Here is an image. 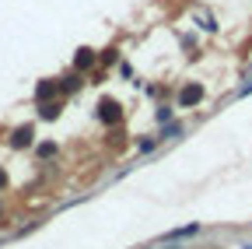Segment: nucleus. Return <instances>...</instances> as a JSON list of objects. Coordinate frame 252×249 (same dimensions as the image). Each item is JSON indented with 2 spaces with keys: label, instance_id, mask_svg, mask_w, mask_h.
Returning a JSON list of instances; mask_svg holds the SVG:
<instances>
[{
  "label": "nucleus",
  "instance_id": "obj_1",
  "mask_svg": "<svg viewBox=\"0 0 252 249\" xmlns=\"http://www.w3.org/2000/svg\"><path fill=\"white\" fill-rule=\"evenodd\" d=\"M196 232H200V225H186V228L168 232V239H189V235H196Z\"/></svg>",
  "mask_w": 252,
  "mask_h": 249
},
{
  "label": "nucleus",
  "instance_id": "obj_2",
  "mask_svg": "<svg viewBox=\"0 0 252 249\" xmlns=\"http://www.w3.org/2000/svg\"><path fill=\"white\" fill-rule=\"evenodd\" d=\"M179 134H182V123H172V127L161 130V141H172V137H179Z\"/></svg>",
  "mask_w": 252,
  "mask_h": 249
},
{
  "label": "nucleus",
  "instance_id": "obj_3",
  "mask_svg": "<svg viewBox=\"0 0 252 249\" xmlns=\"http://www.w3.org/2000/svg\"><path fill=\"white\" fill-rule=\"evenodd\" d=\"M158 141H161V137H147V141H140V144H137V151H140V154H147V151H151Z\"/></svg>",
  "mask_w": 252,
  "mask_h": 249
}]
</instances>
